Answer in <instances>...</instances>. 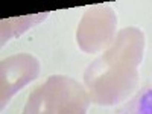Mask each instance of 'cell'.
I'll return each mask as SVG.
<instances>
[{
	"instance_id": "obj_1",
	"label": "cell",
	"mask_w": 152,
	"mask_h": 114,
	"mask_svg": "<svg viewBox=\"0 0 152 114\" xmlns=\"http://www.w3.org/2000/svg\"><path fill=\"white\" fill-rule=\"evenodd\" d=\"M145 35L138 28L122 29L108 50L84 72V84L96 105H119L138 85Z\"/></svg>"
},
{
	"instance_id": "obj_2",
	"label": "cell",
	"mask_w": 152,
	"mask_h": 114,
	"mask_svg": "<svg viewBox=\"0 0 152 114\" xmlns=\"http://www.w3.org/2000/svg\"><path fill=\"white\" fill-rule=\"evenodd\" d=\"M117 14L111 6L96 5L88 8L78 24L76 41L82 52L97 53L116 40Z\"/></svg>"
},
{
	"instance_id": "obj_3",
	"label": "cell",
	"mask_w": 152,
	"mask_h": 114,
	"mask_svg": "<svg viewBox=\"0 0 152 114\" xmlns=\"http://www.w3.org/2000/svg\"><path fill=\"white\" fill-rule=\"evenodd\" d=\"M40 69V61L29 53H17L2 61V69H0L2 108L6 107L12 96L17 94L23 87L38 78Z\"/></svg>"
},
{
	"instance_id": "obj_4",
	"label": "cell",
	"mask_w": 152,
	"mask_h": 114,
	"mask_svg": "<svg viewBox=\"0 0 152 114\" xmlns=\"http://www.w3.org/2000/svg\"><path fill=\"white\" fill-rule=\"evenodd\" d=\"M79 87L69 76H50V78L29 94L23 114H56L62 102Z\"/></svg>"
},
{
	"instance_id": "obj_5",
	"label": "cell",
	"mask_w": 152,
	"mask_h": 114,
	"mask_svg": "<svg viewBox=\"0 0 152 114\" xmlns=\"http://www.w3.org/2000/svg\"><path fill=\"white\" fill-rule=\"evenodd\" d=\"M49 15V12L44 14H37V15H23V17H15L9 20H2V44L8 43L11 38L18 37L23 32H26L34 24L43 21Z\"/></svg>"
},
{
	"instance_id": "obj_6",
	"label": "cell",
	"mask_w": 152,
	"mask_h": 114,
	"mask_svg": "<svg viewBox=\"0 0 152 114\" xmlns=\"http://www.w3.org/2000/svg\"><path fill=\"white\" fill-rule=\"evenodd\" d=\"M90 104H91L90 94L79 84V87L62 102L56 114H87Z\"/></svg>"
},
{
	"instance_id": "obj_7",
	"label": "cell",
	"mask_w": 152,
	"mask_h": 114,
	"mask_svg": "<svg viewBox=\"0 0 152 114\" xmlns=\"http://www.w3.org/2000/svg\"><path fill=\"white\" fill-rule=\"evenodd\" d=\"M138 114H152V88L142 96L138 102Z\"/></svg>"
}]
</instances>
